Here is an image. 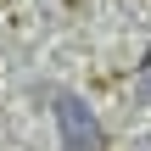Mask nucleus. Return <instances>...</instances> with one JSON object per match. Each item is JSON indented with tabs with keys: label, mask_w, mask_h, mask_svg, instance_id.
<instances>
[{
	"label": "nucleus",
	"mask_w": 151,
	"mask_h": 151,
	"mask_svg": "<svg viewBox=\"0 0 151 151\" xmlns=\"http://www.w3.org/2000/svg\"><path fill=\"white\" fill-rule=\"evenodd\" d=\"M56 123H62L67 151H95V146H101V123H95L73 95H56Z\"/></svg>",
	"instance_id": "1"
},
{
	"label": "nucleus",
	"mask_w": 151,
	"mask_h": 151,
	"mask_svg": "<svg viewBox=\"0 0 151 151\" xmlns=\"http://www.w3.org/2000/svg\"><path fill=\"white\" fill-rule=\"evenodd\" d=\"M134 95L151 106V56H146V67H140V78H134Z\"/></svg>",
	"instance_id": "2"
}]
</instances>
